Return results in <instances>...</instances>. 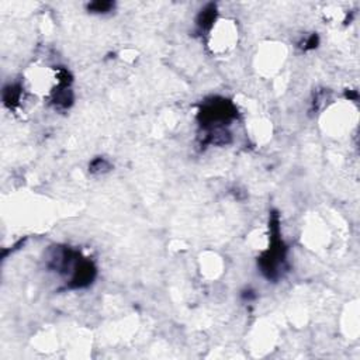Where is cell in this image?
<instances>
[{
    "label": "cell",
    "mask_w": 360,
    "mask_h": 360,
    "mask_svg": "<svg viewBox=\"0 0 360 360\" xmlns=\"http://www.w3.org/2000/svg\"><path fill=\"white\" fill-rule=\"evenodd\" d=\"M242 298H244V300H248V301H251L253 298H256V294H255V291H252V290H245V291L242 293Z\"/></svg>",
    "instance_id": "ba28073f"
},
{
    "label": "cell",
    "mask_w": 360,
    "mask_h": 360,
    "mask_svg": "<svg viewBox=\"0 0 360 360\" xmlns=\"http://www.w3.org/2000/svg\"><path fill=\"white\" fill-rule=\"evenodd\" d=\"M114 8V3L111 2H93L87 6V10L92 13H107Z\"/></svg>",
    "instance_id": "8992f818"
},
{
    "label": "cell",
    "mask_w": 360,
    "mask_h": 360,
    "mask_svg": "<svg viewBox=\"0 0 360 360\" xmlns=\"http://www.w3.org/2000/svg\"><path fill=\"white\" fill-rule=\"evenodd\" d=\"M237 117V108L231 101L225 99H213L203 106L199 113V120L203 128H223L224 124L230 123Z\"/></svg>",
    "instance_id": "7a4b0ae2"
},
{
    "label": "cell",
    "mask_w": 360,
    "mask_h": 360,
    "mask_svg": "<svg viewBox=\"0 0 360 360\" xmlns=\"http://www.w3.org/2000/svg\"><path fill=\"white\" fill-rule=\"evenodd\" d=\"M217 9L216 5L210 3L200 12V15L197 16V26L200 30H210L213 27V23L216 22Z\"/></svg>",
    "instance_id": "3957f363"
},
{
    "label": "cell",
    "mask_w": 360,
    "mask_h": 360,
    "mask_svg": "<svg viewBox=\"0 0 360 360\" xmlns=\"http://www.w3.org/2000/svg\"><path fill=\"white\" fill-rule=\"evenodd\" d=\"M110 167L111 165L108 163V160H106L104 158H96L89 165V170L92 173H104L110 170Z\"/></svg>",
    "instance_id": "5b68a950"
},
{
    "label": "cell",
    "mask_w": 360,
    "mask_h": 360,
    "mask_svg": "<svg viewBox=\"0 0 360 360\" xmlns=\"http://www.w3.org/2000/svg\"><path fill=\"white\" fill-rule=\"evenodd\" d=\"M318 41H319V38H318L317 34H312V36H310L305 41H304V45H303V48L305 51L307 50H314V48H317V45H318Z\"/></svg>",
    "instance_id": "52a82bcc"
},
{
    "label": "cell",
    "mask_w": 360,
    "mask_h": 360,
    "mask_svg": "<svg viewBox=\"0 0 360 360\" xmlns=\"http://www.w3.org/2000/svg\"><path fill=\"white\" fill-rule=\"evenodd\" d=\"M286 246L280 237V221L279 214L273 213L270 218V246L259 259V266L262 273L270 280H276L280 276V270L286 262Z\"/></svg>",
    "instance_id": "6da1fadb"
},
{
    "label": "cell",
    "mask_w": 360,
    "mask_h": 360,
    "mask_svg": "<svg viewBox=\"0 0 360 360\" xmlns=\"http://www.w3.org/2000/svg\"><path fill=\"white\" fill-rule=\"evenodd\" d=\"M22 99V86L20 85H9L3 89V103L5 106L16 107Z\"/></svg>",
    "instance_id": "277c9868"
}]
</instances>
